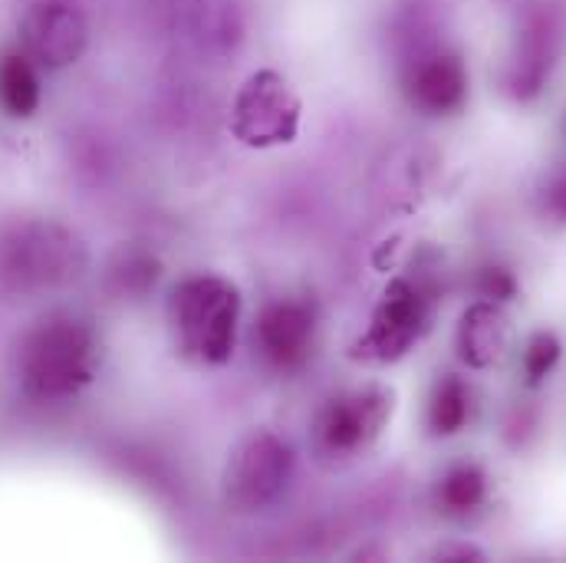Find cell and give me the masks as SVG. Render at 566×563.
<instances>
[{"mask_svg": "<svg viewBox=\"0 0 566 563\" xmlns=\"http://www.w3.org/2000/svg\"><path fill=\"white\" fill-rule=\"evenodd\" d=\"M99 366V340L93 326L73 313H50L33 323L13 353L20 393L36 403L80 396Z\"/></svg>", "mask_w": 566, "mask_h": 563, "instance_id": "1", "label": "cell"}, {"mask_svg": "<svg viewBox=\"0 0 566 563\" xmlns=\"http://www.w3.org/2000/svg\"><path fill=\"white\" fill-rule=\"evenodd\" d=\"M241 290L218 274L185 278L168 296V330L181 359L224 366L238 346Z\"/></svg>", "mask_w": 566, "mask_h": 563, "instance_id": "2", "label": "cell"}, {"mask_svg": "<svg viewBox=\"0 0 566 563\" xmlns=\"http://www.w3.org/2000/svg\"><path fill=\"white\" fill-rule=\"evenodd\" d=\"M86 248L53 221H23L0 238V278L13 290H46L80 278Z\"/></svg>", "mask_w": 566, "mask_h": 563, "instance_id": "3", "label": "cell"}, {"mask_svg": "<svg viewBox=\"0 0 566 563\" xmlns=\"http://www.w3.org/2000/svg\"><path fill=\"white\" fill-rule=\"evenodd\" d=\"M396 413V393L382 383H366L329 396L310 428L313 451L326 461H346L369 451Z\"/></svg>", "mask_w": 566, "mask_h": 563, "instance_id": "4", "label": "cell"}, {"mask_svg": "<svg viewBox=\"0 0 566 563\" xmlns=\"http://www.w3.org/2000/svg\"><path fill=\"white\" fill-rule=\"evenodd\" d=\"M293 465L296 458L286 438L268 428L244 435L231 448L228 465H224V478H221L224 504L244 514L271 508L286 491L293 478Z\"/></svg>", "mask_w": 566, "mask_h": 563, "instance_id": "5", "label": "cell"}, {"mask_svg": "<svg viewBox=\"0 0 566 563\" xmlns=\"http://www.w3.org/2000/svg\"><path fill=\"white\" fill-rule=\"evenodd\" d=\"M431 326V296L412 278H392L379 303L373 306L369 326L353 343V356L363 363H399L424 340Z\"/></svg>", "mask_w": 566, "mask_h": 563, "instance_id": "6", "label": "cell"}, {"mask_svg": "<svg viewBox=\"0 0 566 563\" xmlns=\"http://www.w3.org/2000/svg\"><path fill=\"white\" fill-rule=\"evenodd\" d=\"M303 103L277 70L251 73L231 103V136L248 148H277L300 136Z\"/></svg>", "mask_w": 566, "mask_h": 563, "instance_id": "7", "label": "cell"}, {"mask_svg": "<svg viewBox=\"0 0 566 563\" xmlns=\"http://www.w3.org/2000/svg\"><path fill=\"white\" fill-rule=\"evenodd\" d=\"M20 43L36 66L66 70L90 46V20L76 0H30L20 17Z\"/></svg>", "mask_w": 566, "mask_h": 563, "instance_id": "8", "label": "cell"}, {"mask_svg": "<svg viewBox=\"0 0 566 563\" xmlns=\"http://www.w3.org/2000/svg\"><path fill=\"white\" fill-rule=\"evenodd\" d=\"M468 66L461 53L434 40H416L402 70V93L422 116H454L468 103Z\"/></svg>", "mask_w": 566, "mask_h": 563, "instance_id": "9", "label": "cell"}, {"mask_svg": "<svg viewBox=\"0 0 566 563\" xmlns=\"http://www.w3.org/2000/svg\"><path fill=\"white\" fill-rule=\"evenodd\" d=\"M254 340H258L261 359L271 369H277V373L303 369L313 359L316 340H319L316 306L300 296L271 300L254 323Z\"/></svg>", "mask_w": 566, "mask_h": 563, "instance_id": "10", "label": "cell"}, {"mask_svg": "<svg viewBox=\"0 0 566 563\" xmlns=\"http://www.w3.org/2000/svg\"><path fill=\"white\" fill-rule=\"evenodd\" d=\"M560 46V20L551 3H534L524 10L514 33V46L504 63V86L517 100H534L551 80L554 56Z\"/></svg>", "mask_w": 566, "mask_h": 563, "instance_id": "11", "label": "cell"}, {"mask_svg": "<svg viewBox=\"0 0 566 563\" xmlns=\"http://www.w3.org/2000/svg\"><path fill=\"white\" fill-rule=\"evenodd\" d=\"M511 336L514 333H511V316H507L504 303L481 296L471 306H464V313L458 320L454 353L468 369L484 373V369H494L507 356Z\"/></svg>", "mask_w": 566, "mask_h": 563, "instance_id": "12", "label": "cell"}, {"mask_svg": "<svg viewBox=\"0 0 566 563\" xmlns=\"http://www.w3.org/2000/svg\"><path fill=\"white\" fill-rule=\"evenodd\" d=\"M0 110L13 119H27L40 110L36 63L23 50L0 53Z\"/></svg>", "mask_w": 566, "mask_h": 563, "instance_id": "13", "label": "cell"}, {"mask_svg": "<svg viewBox=\"0 0 566 563\" xmlns=\"http://www.w3.org/2000/svg\"><path fill=\"white\" fill-rule=\"evenodd\" d=\"M471 419V389L461 376L444 373L434 379L428 393V409H424V425L434 438H451L458 435Z\"/></svg>", "mask_w": 566, "mask_h": 563, "instance_id": "14", "label": "cell"}, {"mask_svg": "<svg viewBox=\"0 0 566 563\" xmlns=\"http://www.w3.org/2000/svg\"><path fill=\"white\" fill-rule=\"evenodd\" d=\"M438 508L451 518H464L471 511H478L488 501V475L481 465H454L441 475L438 488H434Z\"/></svg>", "mask_w": 566, "mask_h": 563, "instance_id": "15", "label": "cell"}, {"mask_svg": "<svg viewBox=\"0 0 566 563\" xmlns=\"http://www.w3.org/2000/svg\"><path fill=\"white\" fill-rule=\"evenodd\" d=\"M564 356V343L554 330H537L531 333V340L524 343V353H521V369H524V383L531 389H537L544 379H551V373L557 369Z\"/></svg>", "mask_w": 566, "mask_h": 563, "instance_id": "16", "label": "cell"}, {"mask_svg": "<svg viewBox=\"0 0 566 563\" xmlns=\"http://www.w3.org/2000/svg\"><path fill=\"white\" fill-rule=\"evenodd\" d=\"M478 290H481V296H488V300L507 303V300L517 293V281H514V274L504 271V268H488V271H481Z\"/></svg>", "mask_w": 566, "mask_h": 563, "instance_id": "17", "label": "cell"}, {"mask_svg": "<svg viewBox=\"0 0 566 563\" xmlns=\"http://www.w3.org/2000/svg\"><path fill=\"white\" fill-rule=\"evenodd\" d=\"M541 201H544V211H547L554 221H566V168H557V171L544 181Z\"/></svg>", "mask_w": 566, "mask_h": 563, "instance_id": "18", "label": "cell"}]
</instances>
